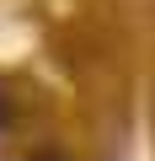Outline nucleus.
<instances>
[{
	"label": "nucleus",
	"instance_id": "f03ea898",
	"mask_svg": "<svg viewBox=\"0 0 155 161\" xmlns=\"http://www.w3.org/2000/svg\"><path fill=\"white\" fill-rule=\"evenodd\" d=\"M27 161H64V156H48V150H43V156H27Z\"/></svg>",
	"mask_w": 155,
	"mask_h": 161
},
{
	"label": "nucleus",
	"instance_id": "f257e3e1",
	"mask_svg": "<svg viewBox=\"0 0 155 161\" xmlns=\"http://www.w3.org/2000/svg\"><path fill=\"white\" fill-rule=\"evenodd\" d=\"M6 124H11V102L0 97V129H6Z\"/></svg>",
	"mask_w": 155,
	"mask_h": 161
}]
</instances>
